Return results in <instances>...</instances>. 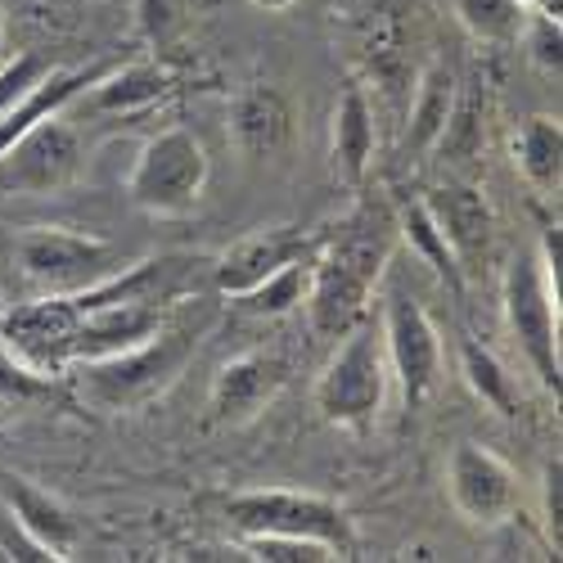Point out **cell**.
Here are the masks:
<instances>
[{
	"instance_id": "cell-25",
	"label": "cell",
	"mask_w": 563,
	"mask_h": 563,
	"mask_svg": "<svg viewBox=\"0 0 563 563\" xmlns=\"http://www.w3.org/2000/svg\"><path fill=\"white\" fill-rule=\"evenodd\" d=\"M519 45L528 51V59H532L537 73H545V77L559 81V73H563V23H559L554 10H532Z\"/></svg>"
},
{
	"instance_id": "cell-22",
	"label": "cell",
	"mask_w": 563,
	"mask_h": 563,
	"mask_svg": "<svg viewBox=\"0 0 563 563\" xmlns=\"http://www.w3.org/2000/svg\"><path fill=\"white\" fill-rule=\"evenodd\" d=\"M460 374H464L468 393H474L483 406H492L500 419H519L523 397H519V388H514V374H509L505 361H500L487 343H478L474 334H460Z\"/></svg>"
},
{
	"instance_id": "cell-21",
	"label": "cell",
	"mask_w": 563,
	"mask_h": 563,
	"mask_svg": "<svg viewBox=\"0 0 563 563\" xmlns=\"http://www.w3.org/2000/svg\"><path fill=\"white\" fill-rule=\"evenodd\" d=\"M307 285H311V257H298V262H285L279 271H271L266 279H257L253 289L225 298V302L253 320H285V316L302 311Z\"/></svg>"
},
{
	"instance_id": "cell-20",
	"label": "cell",
	"mask_w": 563,
	"mask_h": 563,
	"mask_svg": "<svg viewBox=\"0 0 563 563\" xmlns=\"http://www.w3.org/2000/svg\"><path fill=\"white\" fill-rule=\"evenodd\" d=\"M514 167L541 199H554L563 185V122L550 113H537L514 135Z\"/></svg>"
},
{
	"instance_id": "cell-30",
	"label": "cell",
	"mask_w": 563,
	"mask_h": 563,
	"mask_svg": "<svg viewBox=\"0 0 563 563\" xmlns=\"http://www.w3.org/2000/svg\"><path fill=\"white\" fill-rule=\"evenodd\" d=\"M541 528L559 559V545H563V460L559 455H550L541 468Z\"/></svg>"
},
{
	"instance_id": "cell-23",
	"label": "cell",
	"mask_w": 563,
	"mask_h": 563,
	"mask_svg": "<svg viewBox=\"0 0 563 563\" xmlns=\"http://www.w3.org/2000/svg\"><path fill=\"white\" fill-rule=\"evenodd\" d=\"M455 113V73L446 64H433L424 77H419L415 96H410V131H406V145L415 150H433L446 122Z\"/></svg>"
},
{
	"instance_id": "cell-19",
	"label": "cell",
	"mask_w": 563,
	"mask_h": 563,
	"mask_svg": "<svg viewBox=\"0 0 563 563\" xmlns=\"http://www.w3.org/2000/svg\"><path fill=\"white\" fill-rule=\"evenodd\" d=\"M393 217H397V240L442 279L455 302H464V266L455 262V253H451V244H446V234L438 230L429 203H424V199H406Z\"/></svg>"
},
{
	"instance_id": "cell-8",
	"label": "cell",
	"mask_w": 563,
	"mask_h": 563,
	"mask_svg": "<svg viewBox=\"0 0 563 563\" xmlns=\"http://www.w3.org/2000/svg\"><path fill=\"white\" fill-rule=\"evenodd\" d=\"M14 257H19V271L45 294L90 289L122 266V253L109 240L64 230V225H27L14 240Z\"/></svg>"
},
{
	"instance_id": "cell-2",
	"label": "cell",
	"mask_w": 563,
	"mask_h": 563,
	"mask_svg": "<svg viewBox=\"0 0 563 563\" xmlns=\"http://www.w3.org/2000/svg\"><path fill=\"white\" fill-rule=\"evenodd\" d=\"M212 334V316L195 302H176L167 311V320L158 330L135 343V347H122L113 356H100V361H77L68 374H73V388L77 397L100 410V415H126V410H140L158 401L185 369L199 356L203 339Z\"/></svg>"
},
{
	"instance_id": "cell-10",
	"label": "cell",
	"mask_w": 563,
	"mask_h": 563,
	"mask_svg": "<svg viewBox=\"0 0 563 563\" xmlns=\"http://www.w3.org/2000/svg\"><path fill=\"white\" fill-rule=\"evenodd\" d=\"M446 496L455 514L474 528H500L523 505L519 474L483 442H455L446 455Z\"/></svg>"
},
{
	"instance_id": "cell-12",
	"label": "cell",
	"mask_w": 563,
	"mask_h": 563,
	"mask_svg": "<svg viewBox=\"0 0 563 563\" xmlns=\"http://www.w3.org/2000/svg\"><path fill=\"white\" fill-rule=\"evenodd\" d=\"M294 126H298L294 100L279 86H271V81H253V86H244V90H234V96H230L225 140H230V150L240 154L244 163L279 158L289 150Z\"/></svg>"
},
{
	"instance_id": "cell-3",
	"label": "cell",
	"mask_w": 563,
	"mask_h": 563,
	"mask_svg": "<svg viewBox=\"0 0 563 563\" xmlns=\"http://www.w3.org/2000/svg\"><path fill=\"white\" fill-rule=\"evenodd\" d=\"M388 384H393V369L384 356L379 324L361 320L339 339L334 356L324 361L311 397L324 424L347 429V433H369L388 401Z\"/></svg>"
},
{
	"instance_id": "cell-9",
	"label": "cell",
	"mask_w": 563,
	"mask_h": 563,
	"mask_svg": "<svg viewBox=\"0 0 563 563\" xmlns=\"http://www.w3.org/2000/svg\"><path fill=\"white\" fill-rule=\"evenodd\" d=\"M81 167H86V145L77 126L64 113L41 118L0 154V195L14 199L64 195L68 185H77Z\"/></svg>"
},
{
	"instance_id": "cell-17",
	"label": "cell",
	"mask_w": 563,
	"mask_h": 563,
	"mask_svg": "<svg viewBox=\"0 0 563 563\" xmlns=\"http://www.w3.org/2000/svg\"><path fill=\"white\" fill-rule=\"evenodd\" d=\"M176 90V73L154 64V59H140V64H122V68H104L86 90V104L104 113V118H131V113H145L154 104H163Z\"/></svg>"
},
{
	"instance_id": "cell-24",
	"label": "cell",
	"mask_w": 563,
	"mask_h": 563,
	"mask_svg": "<svg viewBox=\"0 0 563 563\" xmlns=\"http://www.w3.org/2000/svg\"><path fill=\"white\" fill-rule=\"evenodd\" d=\"M451 14L478 45H519L532 5L528 0H451Z\"/></svg>"
},
{
	"instance_id": "cell-31",
	"label": "cell",
	"mask_w": 563,
	"mask_h": 563,
	"mask_svg": "<svg viewBox=\"0 0 563 563\" xmlns=\"http://www.w3.org/2000/svg\"><path fill=\"white\" fill-rule=\"evenodd\" d=\"M537 266L545 275V285L559 294V279H563V225L559 221H545L541 234H537Z\"/></svg>"
},
{
	"instance_id": "cell-11",
	"label": "cell",
	"mask_w": 563,
	"mask_h": 563,
	"mask_svg": "<svg viewBox=\"0 0 563 563\" xmlns=\"http://www.w3.org/2000/svg\"><path fill=\"white\" fill-rule=\"evenodd\" d=\"M289 361L279 352H244L230 356L208 388V419L217 429H240L253 424V419L289 388Z\"/></svg>"
},
{
	"instance_id": "cell-15",
	"label": "cell",
	"mask_w": 563,
	"mask_h": 563,
	"mask_svg": "<svg viewBox=\"0 0 563 563\" xmlns=\"http://www.w3.org/2000/svg\"><path fill=\"white\" fill-rule=\"evenodd\" d=\"M424 203H429L438 230L446 234V244H451L455 262L464 266V275L478 262H487V253L496 244V212H492V203H487V195L478 190V185L446 180Z\"/></svg>"
},
{
	"instance_id": "cell-18",
	"label": "cell",
	"mask_w": 563,
	"mask_h": 563,
	"mask_svg": "<svg viewBox=\"0 0 563 563\" xmlns=\"http://www.w3.org/2000/svg\"><path fill=\"white\" fill-rule=\"evenodd\" d=\"M104 68H51L45 73L27 96L0 118V154H5L14 140L27 131V126H36L41 118H55V113H64L68 104H77L86 90H90V81H96Z\"/></svg>"
},
{
	"instance_id": "cell-5",
	"label": "cell",
	"mask_w": 563,
	"mask_h": 563,
	"mask_svg": "<svg viewBox=\"0 0 563 563\" xmlns=\"http://www.w3.org/2000/svg\"><path fill=\"white\" fill-rule=\"evenodd\" d=\"M225 519L240 537H307L330 545L339 559L356 550V528L347 509L330 496L298 487H253L225 500Z\"/></svg>"
},
{
	"instance_id": "cell-34",
	"label": "cell",
	"mask_w": 563,
	"mask_h": 563,
	"mask_svg": "<svg viewBox=\"0 0 563 563\" xmlns=\"http://www.w3.org/2000/svg\"><path fill=\"white\" fill-rule=\"evenodd\" d=\"M0 41H5V10H0Z\"/></svg>"
},
{
	"instance_id": "cell-6",
	"label": "cell",
	"mask_w": 563,
	"mask_h": 563,
	"mask_svg": "<svg viewBox=\"0 0 563 563\" xmlns=\"http://www.w3.org/2000/svg\"><path fill=\"white\" fill-rule=\"evenodd\" d=\"M500 311L509 324V339L519 343L528 369L537 374V384L559 397L563 388V356H559V294L545 285V275L537 266V253L523 249L505 266L500 279Z\"/></svg>"
},
{
	"instance_id": "cell-13",
	"label": "cell",
	"mask_w": 563,
	"mask_h": 563,
	"mask_svg": "<svg viewBox=\"0 0 563 563\" xmlns=\"http://www.w3.org/2000/svg\"><path fill=\"white\" fill-rule=\"evenodd\" d=\"M0 505H5V523L23 532L45 559H73L81 545V519L45 487L19 474H0Z\"/></svg>"
},
{
	"instance_id": "cell-14",
	"label": "cell",
	"mask_w": 563,
	"mask_h": 563,
	"mask_svg": "<svg viewBox=\"0 0 563 563\" xmlns=\"http://www.w3.org/2000/svg\"><path fill=\"white\" fill-rule=\"evenodd\" d=\"M298 257H316V240L302 225H262L249 230L244 240H234L217 262H212V289L221 298H234L253 289L257 279H266L271 271H279L285 262Z\"/></svg>"
},
{
	"instance_id": "cell-26",
	"label": "cell",
	"mask_w": 563,
	"mask_h": 563,
	"mask_svg": "<svg viewBox=\"0 0 563 563\" xmlns=\"http://www.w3.org/2000/svg\"><path fill=\"white\" fill-rule=\"evenodd\" d=\"M240 541L253 563H330V559H339L330 545L307 541V537H240Z\"/></svg>"
},
{
	"instance_id": "cell-16",
	"label": "cell",
	"mask_w": 563,
	"mask_h": 563,
	"mask_svg": "<svg viewBox=\"0 0 563 563\" xmlns=\"http://www.w3.org/2000/svg\"><path fill=\"white\" fill-rule=\"evenodd\" d=\"M374 150H379L374 104L365 96V86L347 81L343 96L334 100V113H330V172L343 185H361L374 167Z\"/></svg>"
},
{
	"instance_id": "cell-32",
	"label": "cell",
	"mask_w": 563,
	"mask_h": 563,
	"mask_svg": "<svg viewBox=\"0 0 563 563\" xmlns=\"http://www.w3.org/2000/svg\"><path fill=\"white\" fill-rule=\"evenodd\" d=\"M249 5H257V10H266V14H289L294 5H302V0H249Z\"/></svg>"
},
{
	"instance_id": "cell-29",
	"label": "cell",
	"mask_w": 563,
	"mask_h": 563,
	"mask_svg": "<svg viewBox=\"0 0 563 563\" xmlns=\"http://www.w3.org/2000/svg\"><path fill=\"white\" fill-rule=\"evenodd\" d=\"M51 393V374L32 369L23 356L0 347V401H32Z\"/></svg>"
},
{
	"instance_id": "cell-4",
	"label": "cell",
	"mask_w": 563,
	"mask_h": 563,
	"mask_svg": "<svg viewBox=\"0 0 563 563\" xmlns=\"http://www.w3.org/2000/svg\"><path fill=\"white\" fill-rule=\"evenodd\" d=\"M208 176H212V163H208L203 140L185 126H167L140 145L131 176H126V199L145 217L176 221L199 208Z\"/></svg>"
},
{
	"instance_id": "cell-27",
	"label": "cell",
	"mask_w": 563,
	"mask_h": 563,
	"mask_svg": "<svg viewBox=\"0 0 563 563\" xmlns=\"http://www.w3.org/2000/svg\"><path fill=\"white\" fill-rule=\"evenodd\" d=\"M51 68H55V64L45 59V55H36V51H23V55H14V59L0 64V118H5Z\"/></svg>"
},
{
	"instance_id": "cell-7",
	"label": "cell",
	"mask_w": 563,
	"mask_h": 563,
	"mask_svg": "<svg viewBox=\"0 0 563 563\" xmlns=\"http://www.w3.org/2000/svg\"><path fill=\"white\" fill-rule=\"evenodd\" d=\"M379 339H384V356L401 388L406 410L429 406L446 379V347H442V330L433 324V316L410 289L401 285L388 289L384 316H379Z\"/></svg>"
},
{
	"instance_id": "cell-33",
	"label": "cell",
	"mask_w": 563,
	"mask_h": 563,
	"mask_svg": "<svg viewBox=\"0 0 563 563\" xmlns=\"http://www.w3.org/2000/svg\"><path fill=\"white\" fill-rule=\"evenodd\" d=\"M528 5H532V10H554V14H559V0H528Z\"/></svg>"
},
{
	"instance_id": "cell-28",
	"label": "cell",
	"mask_w": 563,
	"mask_h": 563,
	"mask_svg": "<svg viewBox=\"0 0 563 563\" xmlns=\"http://www.w3.org/2000/svg\"><path fill=\"white\" fill-rule=\"evenodd\" d=\"M185 27V0H135V32L150 45H163Z\"/></svg>"
},
{
	"instance_id": "cell-35",
	"label": "cell",
	"mask_w": 563,
	"mask_h": 563,
	"mask_svg": "<svg viewBox=\"0 0 563 563\" xmlns=\"http://www.w3.org/2000/svg\"><path fill=\"white\" fill-rule=\"evenodd\" d=\"M0 311H5V298H0Z\"/></svg>"
},
{
	"instance_id": "cell-1",
	"label": "cell",
	"mask_w": 563,
	"mask_h": 563,
	"mask_svg": "<svg viewBox=\"0 0 563 563\" xmlns=\"http://www.w3.org/2000/svg\"><path fill=\"white\" fill-rule=\"evenodd\" d=\"M393 249H397V217L384 203H365L311 257V285L302 311L316 339L339 343L352 324L365 320L374 289H379L384 271L393 266Z\"/></svg>"
}]
</instances>
